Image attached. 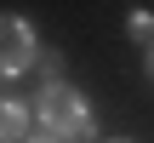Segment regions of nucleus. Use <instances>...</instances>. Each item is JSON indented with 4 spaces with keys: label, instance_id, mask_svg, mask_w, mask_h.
<instances>
[{
    "label": "nucleus",
    "instance_id": "obj_3",
    "mask_svg": "<svg viewBox=\"0 0 154 143\" xmlns=\"http://www.w3.org/2000/svg\"><path fill=\"white\" fill-rule=\"evenodd\" d=\"M23 132H29V109L11 103V97H0V143H17Z\"/></svg>",
    "mask_w": 154,
    "mask_h": 143
},
{
    "label": "nucleus",
    "instance_id": "obj_1",
    "mask_svg": "<svg viewBox=\"0 0 154 143\" xmlns=\"http://www.w3.org/2000/svg\"><path fill=\"white\" fill-rule=\"evenodd\" d=\"M40 120H46V132H51L57 143L91 138V109H86V97H80V92H69L63 80L40 92Z\"/></svg>",
    "mask_w": 154,
    "mask_h": 143
},
{
    "label": "nucleus",
    "instance_id": "obj_7",
    "mask_svg": "<svg viewBox=\"0 0 154 143\" xmlns=\"http://www.w3.org/2000/svg\"><path fill=\"white\" fill-rule=\"evenodd\" d=\"M149 75H154V52H149Z\"/></svg>",
    "mask_w": 154,
    "mask_h": 143
},
{
    "label": "nucleus",
    "instance_id": "obj_6",
    "mask_svg": "<svg viewBox=\"0 0 154 143\" xmlns=\"http://www.w3.org/2000/svg\"><path fill=\"white\" fill-rule=\"evenodd\" d=\"M29 143H57V138H51V132H40V138H29Z\"/></svg>",
    "mask_w": 154,
    "mask_h": 143
},
{
    "label": "nucleus",
    "instance_id": "obj_2",
    "mask_svg": "<svg viewBox=\"0 0 154 143\" xmlns=\"http://www.w3.org/2000/svg\"><path fill=\"white\" fill-rule=\"evenodd\" d=\"M34 57H40L34 52V29L23 17H0V75H23Z\"/></svg>",
    "mask_w": 154,
    "mask_h": 143
},
{
    "label": "nucleus",
    "instance_id": "obj_4",
    "mask_svg": "<svg viewBox=\"0 0 154 143\" xmlns=\"http://www.w3.org/2000/svg\"><path fill=\"white\" fill-rule=\"evenodd\" d=\"M34 69H40V75H46V86H57V75H63V63H57V57H51V52H40V57H34Z\"/></svg>",
    "mask_w": 154,
    "mask_h": 143
},
{
    "label": "nucleus",
    "instance_id": "obj_5",
    "mask_svg": "<svg viewBox=\"0 0 154 143\" xmlns=\"http://www.w3.org/2000/svg\"><path fill=\"white\" fill-rule=\"evenodd\" d=\"M131 34H137V40H154V17H149V11L131 17Z\"/></svg>",
    "mask_w": 154,
    "mask_h": 143
}]
</instances>
